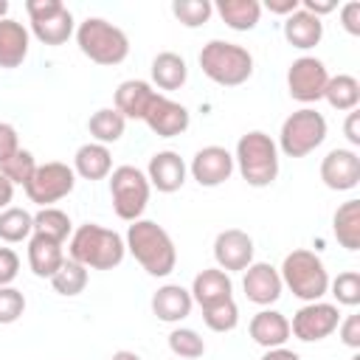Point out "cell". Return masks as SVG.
I'll list each match as a JSON object with an SVG mask.
<instances>
[{"mask_svg": "<svg viewBox=\"0 0 360 360\" xmlns=\"http://www.w3.org/2000/svg\"><path fill=\"white\" fill-rule=\"evenodd\" d=\"M127 250L135 256V262L149 276H169L177 264V250L166 228H160L152 219H135L127 231Z\"/></svg>", "mask_w": 360, "mask_h": 360, "instance_id": "1", "label": "cell"}, {"mask_svg": "<svg viewBox=\"0 0 360 360\" xmlns=\"http://www.w3.org/2000/svg\"><path fill=\"white\" fill-rule=\"evenodd\" d=\"M68 253L73 262L84 264V267H93V270H112L124 262V253H127V242L121 239V233L104 228V225H96V222H87V225H79L70 236V245H68Z\"/></svg>", "mask_w": 360, "mask_h": 360, "instance_id": "2", "label": "cell"}, {"mask_svg": "<svg viewBox=\"0 0 360 360\" xmlns=\"http://www.w3.org/2000/svg\"><path fill=\"white\" fill-rule=\"evenodd\" d=\"M233 163L239 166V174L248 186L264 188L278 177V146L262 129L245 132L236 143Z\"/></svg>", "mask_w": 360, "mask_h": 360, "instance_id": "3", "label": "cell"}, {"mask_svg": "<svg viewBox=\"0 0 360 360\" xmlns=\"http://www.w3.org/2000/svg\"><path fill=\"white\" fill-rule=\"evenodd\" d=\"M200 68L214 84L236 87L253 76V56L248 48H242L236 42L211 39L200 51Z\"/></svg>", "mask_w": 360, "mask_h": 360, "instance_id": "4", "label": "cell"}, {"mask_svg": "<svg viewBox=\"0 0 360 360\" xmlns=\"http://www.w3.org/2000/svg\"><path fill=\"white\" fill-rule=\"evenodd\" d=\"M278 276H281V284H287L290 292L307 304L321 301L329 290V273L323 267V259L304 248L284 256Z\"/></svg>", "mask_w": 360, "mask_h": 360, "instance_id": "5", "label": "cell"}, {"mask_svg": "<svg viewBox=\"0 0 360 360\" xmlns=\"http://www.w3.org/2000/svg\"><path fill=\"white\" fill-rule=\"evenodd\" d=\"M76 42H79V51L96 65H121L129 53L127 34L101 17H87L84 22H79Z\"/></svg>", "mask_w": 360, "mask_h": 360, "instance_id": "6", "label": "cell"}, {"mask_svg": "<svg viewBox=\"0 0 360 360\" xmlns=\"http://www.w3.org/2000/svg\"><path fill=\"white\" fill-rule=\"evenodd\" d=\"M323 138H326V118L318 110L304 107L284 118L278 132V149L287 158H307L323 143Z\"/></svg>", "mask_w": 360, "mask_h": 360, "instance_id": "7", "label": "cell"}, {"mask_svg": "<svg viewBox=\"0 0 360 360\" xmlns=\"http://www.w3.org/2000/svg\"><path fill=\"white\" fill-rule=\"evenodd\" d=\"M149 180L141 169L124 163V166H115L110 172V197H112V211L127 219V222H135L141 219V214L146 211V202H149Z\"/></svg>", "mask_w": 360, "mask_h": 360, "instance_id": "8", "label": "cell"}, {"mask_svg": "<svg viewBox=\"0 0 360 360\" xmlns=\"http://www.w3.org/2000/svg\"><path fill=\"white\" fill-rule=\"evenodd\" d=\"M31 31L42 45H65L73 34V14L62 0H25Z\"/></svg>", "mask_w": 360, "mask_h": 360, "instance_id": "9", "label": "cell"}, {"mask_svg": "<svg viewBox=\"0 0 360 360\" xmlns=\"http://www.w3.org/2000/svg\"><path fill=\"white\" fill-rule=\"evenodd\" d=\"M73 186H76V172L62 160H51L37 166L34 177L25 183V194L39 208H51V202H59L62 197H68Z\"/></svg>", "mask_w": 360, "mask_h": 360, "instance_id": "10", "label": "cell"}, {"mask_svg": "<svg viewBox=\"0 0 360 360\" xmlns=\"http://www.w3.org/2000/svg\"><path fill=\"white\" fill-rule=\"evenodd\" d=\"M326 82H329L326 65L315 56H298L287 70V90L295 101H304V104L323 98Z\"/></svg>", "mask_w": 360, "mask_h": 360, "instance_id": "11", "label": "cell"}, {"mask_svg": "<svg viewBox=\"0 0 360 360\" xmlns=\"http://www.w3.org/2000/svg\"><path fill=\"white\" fill-rule=\"evenodd\" d=\"M340 323V312L335 304H323V301H312V304H304L295 315H292V323H290V332L304 340V343H315V340H323L329 338Z\"/></svg>", "mask_w": 360, "mask_h": 360, "instance_id": "12", "label": "cell"}, {"mask_svg": "<svg viewBox=\"0 0 360 360\" xmlns=\"http://www.w3.org/2000/svg\"><path fill=\"white\" fill-rule=\"evenodd\" d=\"M253 250H256L253 239L239 228L219 231L214 239V259H217L219 270H225V273L248 270L253 264Z\"/></svg>", "mask_w": 360, "mask_h": 360, "instance_id": "13", "label": "cell"}, {"mask_svg": "<svg viewBox=\"0 0 360 360\" xmlns=\"http://www.w3.org/2000/svg\"><path fill=\"white\" fill-rule=\"evenodd\" d=\"M321 180L332 191H352L360 183V155L354 149H329L321 160Z\"/></svg>", "mask_w": 360, "mask_h": 360, "instance_id": "14", "label": "cell"}, {"mask_svg": "<svg viewBox=\"0 0 360 360\" xmlns=\"http://www.w3.org/2000/svg\"><path fill=\"white\" fill-rule=\"evenodd\" d=\"M143 121L158 138H177V135H183L188 129L191 115L180 101H172L169 96L158 93L152 107H149V112L143 115Z\"/></svg>", "mask_w": 360, "mask_h": 360, "instance_id": "15", "label": "cell"}, {"mask_svg": "<svg viewBox=\"0 0 360 360\" xmlns=\"http://www.w3.org/2000/svg\"><path fill=\"white\" fill-rule=\"evenodd\" d=\"M188 169H191V177L200 186L214 188V186H222L233 174V155L225 146H202L191 158Z\"/></svg>", "mask_w": 360, "mask_h": 360, "instance_id": "16", "label": "cell"}, {"mask_svg": "<svg viewBox=\"0 0 360 360\" xmlns=\"http://www.w3.org/2000/svg\"><path fill=\"white\" fill-rule=\"evenodd\" d=\"M281 276L273 264L267 262H253L248 270H245V278H242V290L248 295V301L259 304V307H270L281 298Z\"/></svg>", "mask_w": 360, "mask_h": 360, "instance_id": "17", "label": "cell"}, {"mask_svg": "<svg viewBox=\"0 0 360 360\" xmlns=\"http://www.w3.org/2000/svg\"><path fill=\"white\" fill-rule=\"evenodd\" d=\"M146 180H149V186H155L163 194H172V191L183 188V183H186V163H183V158L177 152H172V149L155 152L149 158V166H146Z\"/></svg>", "mask_w": 360, "mask_h": 360, "instance_id": "18", "label": "cell"}, {"mask_svg": "<svg viewBox=\"0 0 360 360\" xmlns=\"http://www.w3.org/2000/svg\"><path fill=\"white\" fill-rule=\"evenodd\" d=\"M188 292H191V301L205 309V307H214V304H219V301L233 298V295H231V292H233V281H231V276H228L225 270H219V267H205V270H200V273L194 276V284H191Z\"/></svg>", "mask_w": 360, "mask_h": 360, "instance_id": "19", "label": "cell"}, {"mask_svg": "<svg viewBox=\"0 0 360 360\" xmlns=\"http://www.w3.org/2000/svg\"><path fill=\"white\" fill-rule=\"evenodd\" d=\"M155 96H158V90H152L149 82H143V79H127L115 90V110L124 118H141L143 121V115L149 112Z\"/></svg>", "mask_w": 360, "mask_h": 360, "instance_id": "20", "label": "cell"}, {"mask_svg": "<svg viewBox=\"0 0 360 360\" xmlns=\"http://www.w3.org/2000/svg\"><path fill=\"white\" fill-rule=\"evenodd\" d=\"M65 262V250L62 242L42 236V233H31L28 239V267L37 278H51Z\"/></svg>", "mask_w": 360, "mask_h": 360, "instance_id": "21", "label": "cell"}, {"mask_svg": "<svg viewBox=\"0 0 360 360\" xmlns=\"http://www.w3.org/2000/svg\"><path fill=\"white\" fill-rule=\"evenodd\" d=\"M248 332H250L253 343H259L262 349H278L290 338V321L276 309H262L250 318Z\"/></svg>", "mask_w": 360, "mask_h": 360, "instance_id": "22", "label": "cell"}, {"mask_svg": "<svg viewBox=\"0 0 360 360\" xmlns=\"http://www.w3.org/2000/svg\"><path fill=\"white\" fill-rule=\"evenodd\" d=\"M191 292L180 284H163L158 287V292L152 295V312L166 321V323H177L183 318H188L191 312Z\"/></svg>", "mask_w": 360, "mask_h": 360, "instance_id": "23", "label": "cell"}, {"mask_svg": "<svg viewBox=\"0 0 360 360\" xmlns=\"http://www.w3.org/2000/svg\"><path fill=\"white\" fill-rule=\"evenodd\" d=\"M28 56V31L17 20H0V68H20Z\"/></svg>", "mask_w": 360, "mask_h": 360, "instance_id": "24", "label": "cell"}, {"mask_svg": "<svg viewBox=\"0 0 360 360\" xmlns=\"http://www.w3.org/2000/svg\"><path fill=\"white\" fill-rule=\"evenodd\" d=\"M321 37H323V22L318 17H312L309 11L298 8L290 17H284V39L292 48L309 51V48H315L321 42Z\"/></svg>", "mask_w": 360, "mask_h": 360, "instance_id": "25", "label": "cell"}, {"mask_svg": "<svg viewBox=\"0 0 360 360\" xmlns=\"http://www.w3.org/2000/svg\"><path fill=\"white\" fill-rule=\"evenodd\" d=\"M73 172L84 180H104L112 172V155L104 143H84L73 155Z\"/></svg>", "mask_w": 360, "mask_h": 360, "instance_id": "26", "label": "cell"}, {"mask_svg": "<svg viewBox=\"0 0 360 360\" xmlns=\"http://www.w3.org/2000/svg\"><path fill=\"white\" fill-rule=\"evenodd\" d=\"M188 79V68L186 59L174 51H163L152 59V82L160 90H180Z\"/></svg>", "mask_w": 360, "mask_h": 360, "instance_id": "27", "label": "cell"}, {"mask_svg": "<svg viewBox=\"0 0 360 360\" xmlns=\"http://www.w3.org/2000/svg\"><path fill=\"white\" fill-rule=\"evenodd\" d=\"M332 231H335V239L346 250H357L360 248V200H346L335 211Z\"/></svg>", "mask_w": 360, "mask_h": 360, "instance_id": "28", "label": "cell"}, {"mask_svg": "<svg viewBox=\"0 0 360 360\" xmlns=\"http://www.w3.org/2000/svg\"><path fill=\"white\" fill-rule=\"evenodd\" d=\"M217 11L228 28L250 31V28H256V22L262 17V3L259 0H219Z\"/></svg>", "mask_w": 360, "mask_h": 360, "instance_id": "29", "label": "cell"}, {"mask_svg": "<svg viewBox=\"0 0 360 360\" xmlns=\"http://www.w3.org/2000/svg\"><path fill=\"white\" fill-rule=\"evenodd\" d=\"M323 98L329 101L332 110H340V112H352L357 110L360 104V82L349 73H338V76H329L326 87H323Z\"/></svg>", "mask_w": 360, "mask_h": 360, "instance_id": "30", "label": "cell"}, {"mask_svg": "<svg viewBox=\"0 0 360 360\" xmlns=\"http://www.w3.org/2000/svg\"><path fill=\"white\" fill-rule=\"evenodd\" d=\"M124 127H127V118L115 110V107H101L90 115L87 121V129L90 135L96 138V143H115L121 135H124Z\"/></svg>", "mask_w": 360, "mask_h": 360, "instance_id": "31", "label": "cell"}, {"mask_svg": "<svg viewBox=\"0 0 360 360\" xmlns=\"http://www.w3.org/2000/svg\"><path fill=\"white\" fill-rule=\"evenodd\" d=\"M87 278H90V276H87V267H84V264H79V262H73V259H65L62 267L51 276V287H53L59 295L73 298V295L84 292Z\"/></svg>", "mask_w": 360, "mask_h": 360, "instance_id": "32", "label": "cell"}, {"mask_svg": "<svg viewBox=\"0 0 360 360\" xmlns=\"http://www.w3.org/2000/svg\"><path fill=\"white\" fill-rule=\"evenodd\" d=\"M34 233V217L25 211V208H3L0 211V239L3 242H22Z\"/></svg>", "mask_w": 360, "mask_h": 360, "instance_id": "33", "label": "cell"}, {"mask_svg": "<svg viewBox=\"0 0 360 360\" xmlns=\"http://www.w3.org/2000/svg\"><path fill=\"white\" fill-rule=\"evenodd\" d=\"M34 233L51 236L56 242H65L70 236V217L62 208H39L34 214Z\"/></svg>", "mask_w": 360, "mask_h": 360, "instance_id": "34", "label": "cell"}, {"mask_svg": "<svg viewBox=\"0 0 360 360\" xmlns=\"http://www.w3.org/2000/svg\"><path fill=\"white\" fill-rule=\"evenodd\" d=\"M37 166H39V163L34 160V155H31L28 149H17L8 160L0 163V174H3L11 186H22V188H25V183L34 177Z\"/></svg>", "mask_w": 360, "mask_h": 360, "instance_id": "35", "label": "cell"}, {"mask_svg": "<svg viewBox=\"0 0 360 360\" xmlns=\"http://www.w3.org/2000/svg\"><path fill=\"white\" fill-rule=\"evenodd\" d=\"M169 349L177 357H183V360H197V357L205 354V340L194 329L180 326V329H172L169 332Z\"/></svg>", "mask_w": 360, "mask_h": 360, "instance_id": "36", "label": "cell"}, {"mask_svg": "<svg viewBox=\"0 0 360 360\" xmlns=\"http://www.w3.org/2000/svg\"><path fill=\"white\" fill-rule=\"evenodd\" d=\"M202 321H205V326L214 329V332H231V329H236V323H239V307L233 304V298L219 301V304L202 309Z\"/></svg>", "mask_w": 360, "mask_h": 360, "instance_id": "37", "label": "cell"}, {"mask_svg": "<svg viewBox=\"0 0 360 360\" xmlns=\"http://www.w3.org/2000/svg\"><path fill=\"white\" fill-rule=\"evenodd\" d=\"M172 11L174 17L186 25V28H200L202 22H208L214 6L208 0H174L172 3Z\"/></svg>", "mask_w": 360, "mask_h": 360, "instance_id": "38", "label": "cell"}, {"mask_svg": "<svg viewBox=\"0 0 360 360\" xmlns=\"http://www.w3.org/2000/svg\"><path fill=\"white\" fill-rule=\"evenodd\" d=\"M332 287V295L338 304L343 307H357L360 304V273L357 270H346L340 273L335 281H329Z\"/></svg>", "mask_w": 360, "mask_h": 360, "instance_id": "39", "label": "cell"}, {"mask_svg": "<svg viewBox=\"0 0 360 360\" xmlns=\"http://www.w3.org/2000/svg\"><path fill=\"white\" fill-rule=\"evenodd\" d=\"M25 312V295L14 287H0V323H14Z\"/></svg>", "mask_w": 360, "mask_h": 360, "instance_id": "40", "label": "cell"}, {"mask_svg": "<svg viewBox=\"0 0 360 360\" xmlns=\"http://www.w3.org/2000/svg\"><path fill=\"white\" fill-rule=\"evenodd\" d=\"M20 273V256L11 248H0V287H11Z\"/></svg>", "mask_w": 360, "mask_h": 360, "instance_id": "41", "label": "cell"}, {"mask_svg": "<svg viewBox=\"0 0 360 360\" xmlns=\"http://www.w3.org/2000/svg\"><path fill=\"white\" fill-rule=\"evenodd\" d=\"M17 149H20V135H17V129H14L11 124L0 121V163L8 160Z\"/></svg>", "mask_w": 360, "mask_h": 360, "instance_id": "42", "label": "cell"}, {"mask_svg": "<svg viewBox=\"0 0 360 360\" xmlns=\"http://www.w3.org/2000/svg\"><path fill=\"white\" fill-rule=\"evenodd\" d=\"M340 329V340L349 349H360V315H346L343 323H338Z\"/></svg>", "mask_w": 360, "mask_h": 360, "instance_id": "43", "label": "cell"}, {"mask_svg": "<svg viewBox=\"0 0 360 360\" xmlns=\"http://www.w3.org/2000/svg\"><path fill=\"white\" fill-rule=\"evenodd\" d=\"M340 22H343V28H346L352 37L360 34V3H357V0H349V3L340 6Z\"/></svg>", "mask_w": 360, "mask_h": 360, "instance_id": "44", "label": "cell"}, {"mask_svg": "<svg viewBox=\"0 0 360 360\" xmlns=\"http://www.w3.org/2000/svg\"><path fill=\"white\" fill-rule=\"evenodd\" d=\"M301 8L304 11H309L312 17H323V14H329V11H335L338 8V3L335 0H301Z\"/></svg>", "mask_w": 360, "mask_h": 360, "instance_id": "45", "label": "cell"}, {"mask_svg": "<svg viewBox=\"0 0 360 360\" xmlns=\"http://www.w3.org/2000/svg\"><path fill=\"white\" fill-rule=\"evenodd\" d=\"M343 132H346V138H349L352 146H360V112H357V110H352V112L346 115Z\"/></svg>", "mask_w": 360, "mask_h": 360, "instance_id": "46", "label": "cell"}, {"mask_svg": "<svg viewBox=\"0 0 360 360\" xmlns=\"http://www.w3.org/2000/svg\"><path fill=\"white\" fill-rule=\"evenodd\" d=\"M264 6H267L273 14H284V17H290L292 11L301 8V0H267Z\"/></svg>", "mask_w": 360, "mask_h": 360, "instance_id": "47", "label": "cell"}, {"mask_svg": "<svg viewBox=\"0 0 360 360\" xmlns=\"http://www.w3.org/2000/svg\"><path fill=\"white\" fill-rule=\"evenodd\" d=\"M262 360H301V357H298L292 349H284V346H278V349H267Z\"/></svg>", "mask_w": 360, "mask_h": 360, "instance_id": "48", "label": "cell"}, {"mask_svg": "<svg viewBox=\"0 0 360 360\" xmlns=\"http://www.w3.org/2000/svg\"><path fill=\"white\" fill-rule=\"evenodd\" d=\"M11 197H14V186L0 174V211H3V208H8Z\"/></svg>", "mask_w": 360, "mask_h": 360, "instance_id": "49", "label": "cell"}, {"mask_svg": "<svg viewBox=\"0 0 360 360\" xmlns=\"http://www.w3.org/2000/svg\"><path fill=\"white\" fill-rule=\"evenodd\" d=\"M110 360H141V357H138L135 352H127V349H121V352H115Z\"/></svg>", "mask_w": 360, "mask_h": 360, "instance_id": "50", "label": "cell"}, {"mask_svg": "<svg viewBox=\"0 0 360 360\" xmlns=\"http://www.w3.org/2000/svg\"><path fill=\"white\" fill-rule=\"evenodd\" d=\"M8 14V0H0V20H6Z\"/></svg>", "mask_w": 360, "mask_h": 360, "instance_id": "51", "label": "cell"}, {"mask_svg": "<svg viewBox=\"0 0 360 360\" xmlns=\"http://www.w3.org/2000/svg\"><path fill=\"white\" fill-rule=\"evenodd\" d=\"M352 360H360V354H354V357H352Z\"/></svg>", "mask_w": 360, "mask_h": 360, "instance_id": "52", "label": "cell"}]
</instances>
